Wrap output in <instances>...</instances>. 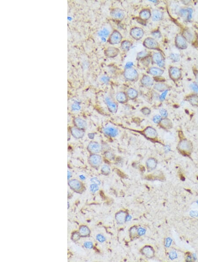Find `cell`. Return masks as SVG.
I'll list each match as a JSON object with an SVG mask.
<instances>
[{
	"label": "cell",
	"mask_w": 198,
	"mask_h": 262,
	"mask_svg": "<svg viewBox=\"0 0 198 262\" xmlns=\"http://www.w3.org/2000/svg\"><path fill=\"white\" fill-rule=\"evenodd\" d=\"M178 151L184 156H190L193 151V143L191 141L183 139L180 140L177 147Z\"/></svg>",
	"instance_id": "6da1fadb"
},
{
	"label": "cell",
	"mask_w": 198,
	"mask_h": 262,
	"mask_svg": "<svg viewBox=\"0 0 198 262\" xmlns=\"http://www.w3.org/2000/svg\"><path fill=\"white\" fill-rule=\"evenodd\" d=\"M123 76L127 81L131 82H136L139 79V74L136 69L133 67L125 68Z\"/></svg>",
	"instance_id": "7a4b0ae2"
},
{
	"label": "cell",
	"mask_w": 198,
	"mask_h": 262,
	"mask_svg": "<svg viewBox=\"0 0 198 262\" xmlns=\"http://www.w3.org/2000/svg\"><path fill=\"white\" fill-rule=\"evenodd\" d=\"M123 40V36L122 34L117 30L114 29L109 36L108 42L112 45L120 44Z\"/></svg>",
	"instance_id": "3957f363"
},
{
	"label": "cell",
	"mask_w": 198,
	"mask_h": 262,
	"mask_svg": "<svg viewBox=\"0 0 198 262\" xmlns=\"http://www.w3.org/2000/svg\"><path fill=\"white\" fill-rule=\"evenodd\" d=\"M103 162L102 157L98 154H90L88 158L89 164L95 168H98L101 166Z\"/></svg>",
	"instance_id": "277c9868"
},
{
	"label": "cell",
	"mask_w": 198,
	"mask_h": 262,
	"mask_svg": "<svg viewBox=\"0 0 198 262\" xmlns=\"http://www.w3.org/2000/svg\"><path fill=\"white\" fill-rule=\"evenodd\" d=\"M145 31L142 28L134 27L130 29L129 35L132 39L136 41H139L144 37Z\"/></svg>",
	"instance_id": "5b68a950"
},
{
	"label": "cell",
	"mask_w": 198,
	"mask_h": 262,
	"mask_svg": "<svg viewBox=\"0 0 198 262\" xmlns=\"http://www.w3.org/2000/svg\"><path fill=\"white\" fill-rule=\"evenodd\" d=\"M143 45L145 48L148 50H158L160 45L156 40L152 37H148L145 38L143 42Z\"/></svg>",
	"instance_id": "8992f818"
},
{
	"label": "cell",
	"mask_w": 198,
	"mask_h": 262,
	"mask_svg": "<svg viewBox=\"0 0 198 262\" xmlns=\"http://www.w3.org/2000/svg\"><path fill=\"white\" fill-rule=\"evenodd\" d=\"M142 134L146 138L149 140H156L158 138L156 130L151 126L147 127L142 131Z\"/></svg>",
	"instance_id": "52a82bcc"
},
{
	"label": "cell",
	"mask_w": 198,
	"mask_h": 262,
	"mask_svg": "<svg viewBox=\"0 0 198 262\" xmlns=\"http://www.w3.org/2000/svg\"><path fill=\"white\" fill-rule=\"evenodd\" d=\"M152 62L156 64L160 68L165 66V60L163 55L160 52H156L151 55Z\"/></svg>",
	"instance_id": "ba28073f"
},
{
	"label": "cell",
	"mask_w": 198,
	"mask_h": 262,
	"mask_svg": "<svg viewBox=\"0 0 198 262\" xmlns=\"http://www.w3.org/2000/svg\"><path fill=\"white\" fill-rule=\"evenodd\" d=\"M110 16L117 21H123L125 17V13L123 9L119 8H114L110 11Z\"/></svg>",
	"instance_id": "9c48e42d"
},
{
	"label": "cell",
	"mask_w": 198,
	"mask_h": 262,
	"mask_svg": "<svg viewBox=\"0 0 198 262\" xmlns=\"http://www.w3.org/2000/svg\"><path fill=\"white\" fill-rule=\"evenodd\" d=\"M87 148L90 154H97L101 152L102 146L97 142L92 141L88 143Z\"/></svg>",
	"instance_id": "30bf717a"
},
{
	"label": "cell",
	"mask_w": 198,
	"mask_h": 262,
	"mask_svg": "<svg viewBox=\"0 0 198 262\" xmlns=\"http://www.w3.org/2000/svg\"><path fill=\"white\" fill-rule=\"evenodd\" d=\"M168 72L170 78L173 80V81H177L180 79L182 77L181 70L176 67H170L168 70Z\"/></svg>",
	"instance_id": "8fae6325"
},
{
	"label": "cell",
	"mask_w": 198,
	"mask_h": 262,
	"mask_svg": "<svg viewBox=\"0 0 198 262\" xmlns=\"http://www.w3.org/2000/svg\"><path fill=\"white\" fill-rule=\"evenodd\" d=\"M120 53V49L115 46H109L104 51L105 56L109 58H115Z\"/></svg>",
	"instance_id": "7c38bea8"
},
{
	"label": "cell",
	"mask_w": 198,
	"mask_h": 262,
	"mask_svg": "<svg viewBox=\"0 0 198 262\" xmlns=\"http://www.w3.org/2000/svg\"><path fill=\"white\" fill-rule=\"evenodd\" d=\"M128 213L125 210H121L116 213L115 219L116 223L119 225L123 224L126 222V217Z\"/></svg>",
	"instance_id": "4fadbf2b"
},
{
	"label": "cell",
	"mask_w": 198,
	"mask_h": 262,
	"mask_svg": "<svg viewBox=\"0 0 198 262\" xmlns=\"http://www.w3.org/2000/svg\"><path fill=\"white\" fill-rule=\"evenodd\" d=\"M140 83L144 87H150L154 85V80L149 75L144 74L140 78Z\"/></svg>",
	"instance_id": "5bb4252c"
},
{
	"label": "cell",
	"mask_w": 198,
	"mask_h": 262,
	"mask_svg": "<svg viewBox=\"0 0 198 262\" xmlns=\"http://www.w3.org/2000/svg\"><path fill=\"white\" fill-rule=\"evenodd\" d=\"M147 73L155 77H160L164 73V71L162 68L157 67H151L147 68Z\"/></svg>",
	"instance_id": "9a60e30c"
},
{
	"label": "cell",
	"mask_w": 198,
	"mask_h": 262,
	"mask_svg": "<svg viewBox=\"0 0 198 262\" xmlns=\"http://www.w3.org/2000/svg\"><path fill=\"white\" fill-rule=\"evenodd\" d=\"M151 11L149 8H144L141 9L138 14V17L142 21H148L151 18Z\"/></svg>",
	"instance_id": "2e32d148"
},
{
	"label": "cell",
	"mask_w": 198,
	"mask_h": 262,
	"mask_svg": "<svg viewBox=\"0 0 198 262\" xmlns=\"http://www.w3.org/2000/svg\"><path fill=\"white\" fill-rule=\"evenodd\" d=\"M183 37L185 40L189 43L194 42L195 39V34L191 30L185 29L183 33Z\"/></svg>",
	"instance_id": "e0dca14e"
},
{
	"label": "cell",
	"mask_w": 198,
	"mask_h": 262,
	"mask_svg": "<svg viewBox=\"0 0 198 262\" xmlns=\"http://www.w3.org/2000/svg\"><path fill=\"white\" fill-rule=\"evenodd\" d=\"M175 44L177 48L180 49H186L188 46L185 39L180 34H177L175 38Z\"/></svg>",
	"instance_id": "ac0fdd59"
},
{
	"label": "cell",
	"mask_w": 198,
	"mask_h": 262,
	"mask_svg": "<svg viewBox=\"0 0 198 262\" xmlns=\"http://www.w3.org/2000/svg\"><path fill=\"white\" fill-rule=\"evenodd\" d=\"M103 132L106 136L112 138L117 137L119 133L118 129L113 127L104 128L103 129Z\"/></svg>",
	"instance_id": "d6986e66"
},
{
	"label": "cell",
	"mask_w": 198,
	"mask_h": 262,
	"mask_svg": "<svg viewBox=\"0 0 198 262\" xmlns=\"http://www.w3.org/2000/svg\"><path fill=\"white\" fill-rule=\"evenodd\" d=\"M71 133L75 138L80 139L82 138L85 134V130L73 127L71 128Z\"/></svg>",
	"instance_id": "ffe728a7"
},
{
	"label": "cell",
	"mask_w": 198,
	"mask_h": 262,
	"mask_svg": "<svg viewBox=\"0 0 198 262\" xmlns=\"http://www.w3.org/2000/svg\"><path fill=\"white\" fill-rule=\"evenodd\" d=\"M158 125L160 127L164 130H170L173 127V124L172 121L167 117L162 118V120Z\"/></svg>",
	"instance_id": "44dd1931"
},
{
	"label": "cell",
	"mask_w": 198,
	"mask_h": 262,
	"mask_svg": "<svg viewBox=\"0 0 198 262\" xmlns=\"http://www.w3.org/2000/svg\"><path fill=\"white\" fill-rule=\"evenodd\" d=\"M158 162L156 159L154 157H150L146 161V166L149 171L153 170L156 168Z\"/></svg>",
	"instance_id": "7402d4cb"
},
{
	"label": "cell",
	"mask_w": 198,
	"mask_h": 262,
	"mask_svg": "<svg viewBox=\"0 0 198 262\" xmlns=\"http://www.w3.org/2000/svg\"><path fill=\"white\" fill-rule=\"evenodd\" d=\"M141 254L147 258H151L154 256V249L150 246L146 245L141 248L140 250Z\"/></svg>",
	"instance_id": "603a6c76"
},
{
	"label": "cell",
	"mask_w": 198,
	"mask_h": 262,
	"mask_svg": "<svg viewBox=\"0 0 198 262\" xmlns=\"http://www.w3.org/2000/svg\"><path fill=\"white\" fill-rule=\"evenodd\" d=\"M69 185L72 189L76 192H80L83 188V185L82 182L77 179H72L69 181Z\"/></svg>",
	"instance_id": "cb8c5ba5"
},
{
	"label": "cell",
	"mask_w": 198,
	"mask_h": 262,
	"mask_svg": "<svg viewBox=\"0 0 198 262\" xmlns=\"http://www.w3.org/2000/svg\"><path fill=\"white\" fill-rule=\"evenodd\" d=\"M115 99L119 103L124 104L127 103L129 101L126 92H119L117 93L115 96Z\"/></svg>",
	"instance_id": "d4e9b609"
},
{
	"label": "cell",
	"mask_w": 198,
	"mask_h": 262,
	"mask_svg": "<svg viewBox=\"0 0 198 262\" xmlns=\"http://www.w3.org/2000/svg\"><path fill=\"white\" fill-rule=\"evenodd\" d=\"M106 103L108 110L112 114H116L118 111V105L116 103L111 100L110 99H106Z\"/></svg>",
	"instance_id": "484cf974"
},
{
	"label": "cell",
	"mask_w": 198,
	"mask_h": 262,
	"mask_svg": "<svg viewBox=\"0 0 198 262\" xmlns=\"http://www.w3.org/2000/svg\"><path fill=\"white\" fill-rule=\"evenodd\" d=\"M74 123L75 127L85 130L87 127V124L85 120L80 117H76L74 119Z\"/></svg>",
	"instance_id": "4316f807"
},
{
	"label": "cell",
	"mask_w": 198,
	"mask_h": 262,
	"mask_svg": "<svg viewBox=\"0 0 198 262\" xmlns=\"http://www.w3.org/2000/svg\"><path fill=\"white\" fill-rule=\"evenodd\" d=\"M153 88L155 90L160 92H166L170 89L169 85L163 82H157L154 84Z\"/></svg>",
	"instance_id": "83f0119b"
},
{
	"label": "cell",
	"mask_w": 198,
	"mask_h": 262,
	"mask_svg": "<svg viewBox=\"0 0 198 262\" xmlns=\"http://www.w3.org/2000/svg\"><path fill=\"white\" fill-rule=\"evenodd\" d=\"M133 45V42L130 40L128 39L123 40L120 43V49L123 52H127L129 51Z\"/></svg>",
	"instance_id": "f1b7e54d"
},
{
	"label": "cell",
	"mask_w": 198,
	"mask_h": 262,
	"mask_svg": "<svg viewBox=\"0 0 198 262\" xmlns=\"http://www.w3.org/2000/svg\"><path fill=\"white\" fill-rule=\"evenodd\" d=\"M127 97L129 100H134L138 98L139 93L138 91L134 88H130L126 92Z\"/></svg>",
	"instance_id": "f546056e"
},
{
	"label": "cell",
	"mask_w": 198,
	"mask_h": 262,
	"mask_svg": "<svg viewBox=\"0 0 198 262\" xmlns=\"http://www.w3.org/2000/svg\"><path fill=\"white\" fill-rule=\"evenodd\" d=\"M163 15L162 12L158 9H154L151 12V19L153 21H159L162 19Z\"/></svg>",
	"instance_id": "4dcf8cb0"
},
{
	"label": "cell",
	"mask_w": 198,
	"mask_h": 262,
	"mask_svg": "<svg viewBox=\"0 0 198 262\" xmlns=\"http://www.w3.org/2000/svg\"><path fill=\"white\" fill-rule=\"evenodd\" d=\"M186 100L190 103L191 105L194 106L198 107V95L192 94L186 96Z\"/></svg>",
	"instance_id": "1f68e13d"
},
{
	"label": "cell",
	"mask_w": 198,
	"mask_h": 262,
	"mask_svg": "<svg viewBox=\"0 0 198 262\" xmlns=\"http://www.w3.org/2000/svg\"><path fill=\"white\" fill-rule=\"evenodd\" d=\"M81 236L82 237H86L90 235V229L86 225H82L79 228V232Z\"/></svg>",
	"instance_id": "d6a6232c"
},
{
	"label": "cell",
	"mask_w": 198,
	"mask_h": 262,
	"mask_svg": "<svg viewBox=\"0 0 198 262\" xmlns=\"http://www.w3.org/2000/svg\"><path fill=\"white\" fill-rule=\"evenodd\" d=\"M138 228L137 226L134 225L129 229V236L131 240H134L139 236L138 234Z\"/></svg>",
	"instance_id": "836d02e7"
},
{
	"label": "cell",
	"mask_w": 198,
	"mask_h": 262,
	"mask_svg": "<svg viewBox=\"0 0 198 262\" xmlns=\"http://www.w3.org/2000/svg\"><path fill=\"white\" fill-rule=\"evenodd\" d=\"M151 55V54L149 51L143 50V51H140L137 53L136 59L137 61H139L143 58L150 56Z\"/></svg>",
	"instance_id": "e575fe53"
},
{
	"label": "cell",
	"mask_w": 198,
	"mask_h": 262,
	"mask_svg": "<svg viewBox=\"0 0 198 262\" xmlns=\"http://www.w3.org/2000/svg\"><path fill=\"white\" fill-rule=\"evenodd\" d=\"M101 172L103 175L108 176L111 174V168L108 165H103L102 166L101 169Z\"/></svg>",
	"instance_id": "d590c367"
},
{
	"label": "cell",
	"mask_w": 198,
	"mask_h": 262,
	"mask_svg": "<svg viewBox=\"0 0 198 262\" xmlns=\"http://www.w3.org/2000/svg\"><path fill=\"white\" fill-rule=\"evenodd\" d=\"M140 63H141L144 66L147 67L150 65L151 62H152L151 61V55L150 56L147 57L145 58L141 59L140 61Z\"/></svg>",
	"instance_id": "8d00e7d4"
},
{
	"label": "cell",
	"mask_w": 198,
	"mask_h": 262,
	"mask_svg": "<svg viewBox=\"0 0 198 262\" xmlns=\"http://www.w3.org/2000/svg\"><path fill=\"white\" fill-rule=\"evenodd\" d=\"M104 156L108 160L113 161L115 159V155L114 153L109 150L106 151L104 153Z\"/></svg>",
	"instance_id": "74e56055"
},
{
	"label": "cell",
	"mask_w": 198,
	"mask_h": 262,
	"mask_svg": "<svg viewBox=\"0 0 198 262\" xmlns=\"http://www.w3.org/2000/svg\"><path fill=\"white\" fill-rule=\"evenodd\" d=\"M140 112L144 115H149L151 113V110L149 108L145 106L140 109Z\"/></svg>",
	"instance_id": "f35d334b"
},
{
	"label": "cell",
	"mask_w": 198,
	"mask_h": 262,
	"mask_svg": "<svg viewBox=\"0 0 198 262\" xmlns=\"http://www.w3.org/2000/svg\"><path fill=\"white\" fill-rule=\"evenodd\" d=\"M163 117L160 115H156L153 117L152 120L153 122L156 124H158L160 123L161 120H162Z\"/></svg>",
	"instance_id": "ab89813d"
},
{
	"label": "cell",
	"mask_w": 198,
	"mask_h": 262,
	"mask_svg": "<svg viewBox=\"0 0 198 262\" xmlns=\"http://www.w3.org/2000/svg\"><path fill=\"white\" fill-rule=\"evenodd\" d=\"M96 239L99 242L103 243L106 241V238L101 234H98L96 236Z\"/></svg>",
	"instance_id": "60d3db41"
},
{
	"label": "cell",
	"mask_w": 198,
	"mask_h": 262,
	"mask_svg": "<svg viewBox=\"0 0 198 262\" xmlns=\"http://www.w3.org/2000/svg\"><path fill=\"white\" fill-rule=\"evenodd\" d=\"M160 115L163 118L167 117L168 116V112L166 109H163V108L161 109L160 110Z\"/></svg>",
	"instance_id": "b9f144b4"
},
{
	"label": "cell",
	"mask_w": 198,
	"mask_h": 262,
	"mask_svg": "<svg viewBox=\"0 0 198 262\" xmlns=\"http://www.w3.org/2000/svg\"><path fill=\"white\" fill-rule=\"evenodd\" d=\"M146 230L142 227L138 228V234L139 236H142L145 234Z\"/></svg>",
	"instance_id": "7bdbcfd3"
},
{
	"label": "cell",
	"mask_w": 198,
	"mask_h": 262,
	"mask_svg": "<svg viewBox=\"0 0 198 262\" xmlns=\"http://www.w3.org/2000/svg\"><path fill=\"white\" fill-rule=\"evenodd\" d=\"M84 245L86 248L91 249L93 248V243L91 241H86L84 243Z\"/></svg>",
	"instance_id": "ee69618b"
},
{
	"label": "cell",
	"mask_w": 198,
	"mask_h": 262,
	"mask_svg": "<svg viewBox=\"0 0 198 262\" xmlns=\"http://www.w3.org/2000/svg\"><path fill=\"white\" fill-rule=\"evenodd\" d=\"M90 189L92 192H96L98 190L99 188L98 186V185L93 184L91 185L90 186Z\"/></svg>",
	"instance_id": "f6af8a7d"
},
{
	"label": "cell",
	"mask_w": 198,
	"mask_h": 262,
	"mask_svg": "<svg viewBox=\"0 0 198 262\" xmlns=\"http://www.w3.org/2000/svg\"><path fill=\"white\" fill-rule=\"evenodd\" d=\"M81 106L78 104L75 103L72 105L71 109L73 111H78L80 109Z\"/></svg>",
	"instance_id": "bcb514c9"
},
{
	"label": "cell",
	"mask_w": 198,
	"mask_h": 262,
	"mask_svg": "<svg viewBox=\"0 0 198 262\" xmlns=\"http://www.w3.org/2000/svg\"><path fill=\"white\" fill-rule=\"evenodd\" d=\"M91 181L93 184H96V185H98L101 184L100 181L97 178H96V177H93V178H92L91 180Z\"/></svg>",
	"instance_id": "7dc6e473"
},
{
	"label": "cell",
	"mask_w": 198,
	"mask_h": 262,
	"mask_svg": "<svg viewBox=\"0 0 198 262\" xmlns=\"http://www.w3.org/2000/svg\"><path fill=\"white\" fill-rule=\"evenodd\" d=\"M80 236V235L79 233H75V234L73 235V236H72V237L74 238V240H75V241H77L79 239Z\"/></svg>",
	"instance_id": "c3c4849f"
},
{
	"label": "cell",
	"mask_w": 198,
	"mask_h": 262,
	"mask_svg": "<svg viewBox=\"0 0 198 262\" xmlns=\"http://www.w3.org/2000/svg\"><path fill=\"white\" fill-rule=\"evenodd\" d=\"M152 34L154 37H156V38H160V36H161L160 33V32H158V31H156V32H153L152 33Z\"/></svg>",
	"instance_id": "681fc988"
},
{
	"label": "cell",
	"mask_w": 198,
	"mask_h": 262,
	"mask_svg": "<svg viewBox=\"0 0 198 262\" xmlns=\"http://www.w3.org/2000/svg\"><path fill=\"white\" fill-rule=\"evenodd\" d=\"M173 60H174V61H179V56L177 54H172L171 56Z\"/></svg>",
	"instance_id": "f907efd6"
},
{
	"label": "cell",
	"mask_w": 198,
	"mask_h": 262,
	"mask_svg": "<svg viewBox=\"0 0 198 262\" xmlns=\"http://www.w3.org/2000/svg\"><path fill=\"white\" fill-rule=\"evenodd\" d=\"M171 240L170 238H167L166 239V241H165V245L166 247H169L171 245Z\"/></svg>",
	"instance_id": "816d5d0a"
},
{
	"label": "cell",
	"mask_w": 198,
	"mask_h": 262,
	"mask_svg": "<svg viewBox=\"0 0 198 262\" xmlns=\"http://www.w3.org/2000/svg\"><path fill=\"white\" fill-rule=\"evenodd\" d=\"M181 15L183 17H185L187 16V13H188V10L186 9H182V10L180 12Z\"/></svg>",
	"instance_id": "f5cc1de1"
},
{
	"label": "cell",
	"mask_w": 198,
	"mask_h": 262,
	"mask_svg": "<svg viewBox=\"0 0 198 262\" xmlns=\"http://www.w3.org/2000/svg\"><path fill=\"white\" fill-rule=\"evenodd\" d=\"M191 87H192V88H193V90H195L196 92H198V85H196V84H192L191 85Z\"/></svg>",
	"instance_id": "db71d44e"
},
{
	"label": "cell",
	"mask_w": 198,
	"mask_h": 262,
	"mask_svg": "<svg viewBox=\"0 0 198 262\" xmlns=\"http://www.w3.org/2000/svg\"><path fill=\"white\" fill-rule=\"evenodd\" d=\"M195 76V79L196 82L198 84V70H195L194 71Z\"/></svg>",
	"instance_id": "11a10c76"
},
{
	"label": "cell",
	"mask_w": 198,
	"mask_h": 262,
	"mask_svg": "<svg viewBox=\"0 0 198 262\" xmlns=\"http://www.w3.org/2000/svg\"><path fill=\"white\" fill-rule=\"evenodd\" d=\"M170 257L172 259L176 257V254L173 252H171L170 254Z\"/></svg>",
	"instance_id": "9f6ffc18"
},
{
	"label": "cell",
	"mask_w": 198,
	"mask_h": 262,
	"mask_svg": "<svg viewBox=\"0 0 198 262\" xmlns=\"http://www.w3.org/2000/svg\"><path fill=\"white\" fill-rule=\"evenodd\" d=\"M88 137L90 139H93L94 138V135L92 133H90L88 134Z\"/></svg>",
	"instance_id": "6f0895ef"
},
{
	"label": "cell",
	"mask_w": 198,
	"mask_h": 262,
	"mask_svg": "<svg viewBox=\"0 0 198 262\" xmlns=\"http://www.w3.org/2000/svg\"><path fill=\"white\" fill-rule=\"evenodd\" d=\"M131 217L130 215H129L128 214L127 216V217H126V221H129L131 219Z\"/></svg>",
	"instance_id": "680465c9"
},
{
	"label": "cell",
	"mask_w": 198,
	"mask_h": 262,
	"mask_svg": "<svg viewBox=\"0 0 198 262\" xmlns=\"http://www.w3.org/2000/svg\"><path fill=\"white\" fill-rule=\"evenodd\" d=\"M67 175H68V179H70L71 176V173L69 171H68V174H67Z\"/></svg>",
	"instance_id": "91938a15"
},
{
	"label": "cell",
	"mask_w": 198,
	"mask_h": 262,
	"mask_svg": "<svg viewBox=\"0 0 198 262\" xmlns=\"http://www.w3.org/2000/svg\"><path fill=\"white\" fill-rule=\"evenodd\" d=\"M80 179L82 180H85V177L83 176V175L80 176Z\"/></svg>",
	"instance_id": "94428289"
}]
</instances>
